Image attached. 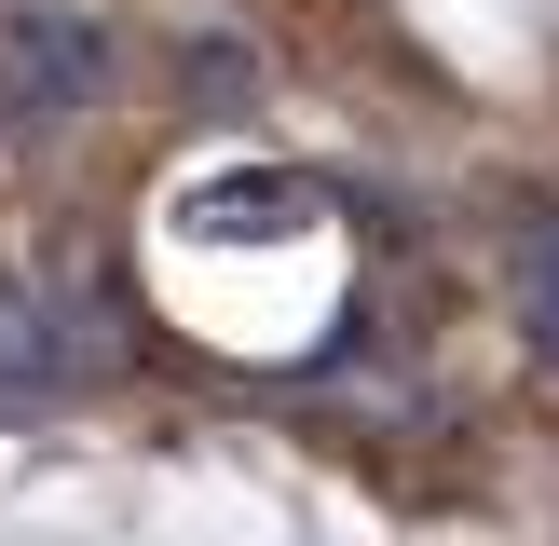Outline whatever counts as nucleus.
Here are the masks:
<instances>
[{"mask_svg": "<svg viewBox=\"0 0 559 546\" xmlns=\"http://www.w3.org/2000/svg\"><path fill=\"white\" fill-rule=\"evenodd\" d=\"M0 96L27 123H69L109 96V27L82 0H0Z\"/></svg>", "mask_w": 559, "mask_h": 546, "instance_id": "1", "label": "nucleus"}, {"mask_svg": "<svg viewBox=\"0 0 559 546\" xmlns=\"http://www.w3.org/2000/svg\"><path fill=\"white\" fill-rule=\"evenodd\" d=\"M55 382H69V328L27 273H0V396H55Z\"/></svg>", "mask_w": 559, "mask_h": 546, "instance_id": "2", "label": "nucleus"}, {"mask_svg": "<svg viewBox=\"0 0 559 546\" xmlns=\"http://www.w3.org/2000/svg\"><path fill=\"white\" fill-rule=\"evenodd\" d=\"M546 342H559V287H546Z\"/></svg>", "mask_w": 559, "mask_h": 546, "instance_id": "3", "label": "nucleus"}]
</instances>
